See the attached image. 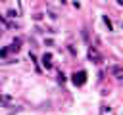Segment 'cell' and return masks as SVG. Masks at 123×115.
<instances>
[{
    "instance_id": "3",
    "label": "cell",
    "mask_w": 123,
    "mask_h": 115,
    "mask_svg": "<svg viewBox=\"0 0 123 115\" xmlns=\"http://www.w3.org/2000/svg\"><path fill=\"white\" fill-rule=\"evenodd\" d=\"M42 61H44V65H50V54H46V56L42 58Z\"/></svg>"
},
{
    "instance_id": "1",
    "label": "cell",
    "mask_w": 123,
    "mask_h": 115,
    "mask_svg": "<svg viewBox=\"0 0 123 115\" xmlns=\"http://www.w3.org/2000/svg\"><path fill=\"white\" fill-rule=\"evenodd\" d=\"M73 82H75V84H83V82H85V73H83V71H81V73H75V75H73Z\"/></svg>"
},
{
    "instance_id": "2",
    "label": "cell",
    "mask_w": 123,
    "mask_h": 115,
    "mask_svg": "<svg viewBox=\"0 0 123 115\" xmlns=\"http://www.w3.org/2000/svg\"><path fill=\"white\" fill-rule=\"evenodd\" d=\"M88 54H90V58H94V59H98V54H96V50H94V48H90V52H88Z\"/></svg>"
}]
</instances>
